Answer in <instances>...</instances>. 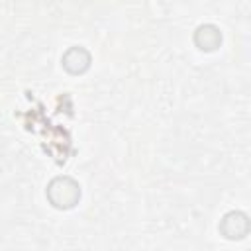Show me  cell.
Listing matches in <instances>:
<instances>
[{
  "label": "cell",
  "mask_w": 251,
  "mask_h": 251,
  "mask_svg": "<svg viewBox=\"0 0 251 251\" xmlns=\"http://www.w3.org/2000/svg\"><path fill=\"white\" fill-rule=\"evenodd\" d=\"M194 45L200 51H216L222 45V31L214 24H202L194 31Z\"/></svg>",
  "instance_id": "obj_4"
},
{
  "label": "cell",
  "mask_w": 251,
  "mask_h": 251,
  "mask_svg": "<svg viewBox=\"0 0 251 251\" xmlns=\"http://www.w3.org/2000/svg\"><path fill=\"white\" fill-rule=\"evenodd\" d=\"M47 200L59 210H71L80 200V184L71 176H55L47 184Z\"/></svg>",
  "instance_id": "obj_1"
},
{
  "label": "cell",
  "mask_w": 251,
  "mask_h": 251,
  "mask_svg": "<svg viewBox=\"0 0 251 251\" xmlns=\"http://www.w3.org/2000/svg\"><path fill=\"white\" fill-rule=\"evenodd\" d=\"M251 229V222H249V216L239 212V210H233V212H227L222 222H220V233L229 239V241H235V239H243Z\"/></svg>",
  "instance_id": "obj_2"
},
{
  "label": "cell",
  "mask_w": 251,
  "mask_h": 251,
  "mask_svg": "<svg viewBox=\"0 0 251 251\" xmlns=\"http://www.w3.org/2000/svg\"><path fill=\"white\" fill-rule=\"evenodd\" d=\"M61 63H63V69H65L69 75H84V73L90 69L92 57H90V53H88L84 47L75 45V47H71V49L65 51Z\"/></svg>",
  "instance_id": "obj_3"
}]
</instances>
